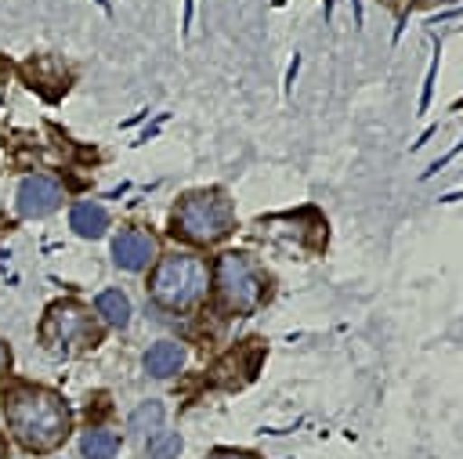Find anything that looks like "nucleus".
Returning a JSON list of instances; mask_svg holds the SVG:
<instances>
[{
    "label": "nucleus",
    "instance_id": "nucleus-1",
    "mask_svg": "<svg viewBox=\"0 0 463 459\" xmlns=\"http://www.w3.org/2000/svg\"><path fill=\"white\" fill-rule=\"evenodd\" d=\"M4 416H7V430L14 434V441L25 452L58 448L72 426V416H69V405L61 401V394H54L47 387H33V383H18L7 390Z\"/></svg>",
    "mask_w": 463,
    "mask_h": 459
},
{
    "label": "nucleus",
    "instance_id": "nucleus-2",
    "mask_svg": "<svg viewBox=\"0 0 463 459\" xmlns=\"http://www.w3.org/2000/svg\"><path fill=\"white\" fill-rule=\"evenodd\" d=\"M206 286H210V271L199 257L192 253H170L156 264L152 271V300L166 311H188L195 307L203 296H206Z\"/></svg>",
    "mask_w": 463,
    "mask_h": 459
},
{
    "label": "nucleus",
    "instance_id": "nucleus-3",
    "mask_svg": "<svg viewBox=\"0 0 463 459\" xmlns=\"http://www.w3.org/2000/svg\"><path fill=\"white\" fill-rule=\"evenodd\" d=\"M232 202L224 199V192L210 188V192H192L177 202L174 210V231L188 242H199V246H210L217 239H224L232 231Z\"/></svg>",
    "mask_w": 463,
    "mask_h": 459
},
{
    "label": "nucleus",
    "instance_id": "nucleus-4",
    "mask_svg": "<svg viewBox=\"0 0 463 459\" xmlns=\"http://www.w3.org/2000/svg\"><path fill=\"white\" fill-rule=\"evenodd\" d=\"M213 289H217V304L228 314H250L264 296V282H260V275L246 253H221L217 257Z\"/></svg>",
    "mask_w": 463,
    "mask_h": 459
},
{
    "label": "nucleus",
    "instance_id": "nucleus-5",
    "mask_svg": "<svg viewBox=\"0 0 463 459\" xmlns=\"http://www.w3.org/2000/svg\"><path fill=\"white\" fill-rule=\"evenodd\" d=\"M40 340L51 351H69V347H87L98 340V329L90 322V311L76 300H61L47 311L43 325H40Z\"/></svg>",
    "mask_w": 463,
    "mask_h": 459
},
{
    "label": "nucleus",
    "instance_id": "nucleus-6",
    "mask_svg": "<svg viewBox=\"0 0 463 459\" xmlns=\"http://www.w3.org/2000/svg\"><path fill=\"white\" fill-rule=\"evenodd\" d=\"M61 199H65V192L51 177L33 173V177H25L18 184V213L22 217H47V213H54L61 206Z\"/></svg>",
    "mask_w": 463,
    "mask_h": 459
},
{
    "label": "nucleus",
    "instance_id": "nucleus-7",
    "mask_svg": "<svg viewBox=\"0 0 463 459\" xmlns=\"http://www.w3.org/2000/svg\"><path fill=\"white\" fill-rule=\"evenodd\" d=\"M156 257V239L130 228V231H119L116 242H112V260L123 267V271H141L148 260Z\"/></svg>",
    "mask_w": 463,
    "mask_h": 459
},
{
    "label": "nucleus",
    "instance_id": "nucleus-8",
    "mask_svg": "<svg viewBox=\"0 0 463 459\" xmlns=\"http://www.w3.org/2000/svg\"><path fill=\"white\" fill-rule=\"evenodd\" d=\"M181 365H184V347H181L177 340H159V343H152L148 354H145V372H148V376H159V379L174 376Z\"/></svg>",
    "mask_w": 463,
    "mask_h": 459
},
{
    "label": "nucleus",
    "instance_id": "nucleus-9",
    "mask_svg": "<svg viewBox=\"0 0 463 459\" xmlns=\"http://www.w3.org/2000/svg\"><path fill=\"white\" fill-rule=\"evenodd\" d=\"M69 224H72L76 235L98 239V235H105V228H109V213H105V206H98V202H76L72 213H69Z\"/></svg>",
    "mask_w": 463,
    "mask_h": 459
},
{
    "label": "nucleus",
    "instance_id": "nucleus-10",
    "mask_svg": "<svg viewBox=\"0 0 463 459\" xmlns=\"http://www.w3.org/2000/svg\"><path fill=\"white\" fill-rule=\"evenodd\" d=\"M94 311L101 314V322H109V325H116V329H123V325L130 322V300H127V293H119V289H101L98 300H94Z\"/></svg>",
    "mask_w": 463,
    "mask_h": 459
},
{
    "label": "nucleus",
    "instance_id": "nucleus-11",
    "mask_svg": "<svg viewBox=\"0 0 463 459\" xmlns=\"http://www.w3.org/2000/svg\"><path fill=\"white\" fill-rule=\"evenodd\" d=\"M80 452H83V459H112V455L119 452V437H116L112 430L94 426V430H87V434H83Z\"/></svg>",
    "mask_w": 463,
    "mask_h": 459
},
{
    "label": "nucleus",
    "instance_id": "nucleus-12",
    "mask_svg": "<svg viewBox=\"0 0 463 459\" xmlns=\"http://www.w3.org/2000/svg\"><path fill=\"white\" fill-rule=\"evenodd\" d=\"M163 423V405L159 401H145L134 416H130V430L134 434H148V430H156Z\"/></svg>",
    "mask_w": 463,
    "mask_h": 459
},
{
    "label": "nucleus",
    "instance_id": "nucleus-13",
    "mask_svg": "<svg viewBox=\"0 0 463 459\" xmlns=\"http://www.w3.org/2000/svg\"><path fill=\"white\" fill-rule=\"evenodd\" d=\"M181 452V437L177 434H152L148 437V455L152 459H177Z\"/></svg>",
    "mask_w": 463,
    "mask_h": 459
},
{
    "label": "nucleus",
    "instance_id": "nucleus-14",
    "mask_svg": "<svg viewBox=\"0 0 463 459\" xmlns=\"http://www.w3.org/2000/svg\"><path fill=\"white\" fill-rule=\"evenodd\" d=\"M7 365H11V351H7V343L0 340V376L7 372Z\"/></svg>",
    "mask_w": 463,
    "mask_h": 459
},
{
    "label": "nucleus",
    "instance_id": "nucleus-15",
    "mask_svg": "<svg viewBox=\"0 0 463 459\" xmlns=\"http://www.w3.org/2000/svg\"><path fill=\"white\" fill-rule=\"evenodd\" d=\"M210 459H253V455H246V452H213Z\"/></svg>",
    "mask_w": 463,
    "mask_h": 459
},
{
    "label": "nucleus",
    "instance_id": "nucleus-16",
    "mask_svg": "<svg viewBox=\"0 0 463 459\" xmlns=\"http://www.w3.org/2000/svg\"><path fill=\"white\" fill-rule=\"evenodd\" d=\"M0 459H7V445H4V437H0Z\"/></svg>",
    "mask_w": 463,
    "mask_h": 459
}]
</instances>
